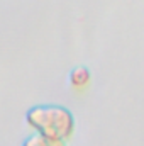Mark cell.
Returning a JSON list of instances; mask_svg holds the SVG:
<instances>
[{
	"label": "cell",
	"mask_w": 144,
	"mask_h": 146,
	"mask_svg": "<svg viewBox=\"0 0 144 146\" xmlns=\"http://www.w3.org/2000/svg\"><path fill=\"white\" fill-rule=\"evenodd\" d=\"M88 80H90V73H88L87 68H83V66L75 68L71 72V83L75 87H83V85L88 83Z\"/></svg>",
	"instance_id": "6da1fadb"
}]
</instances>
